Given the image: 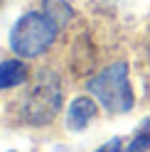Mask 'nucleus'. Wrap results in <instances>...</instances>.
<instances>
[{"instance_id": "nucleus-7", "label": "nucleus", "mask_w": 150, "mask_h": 152, "mask_svg": "<svg viewBox=\"0 0 150 152\" xmlns=\"http://www.w3.org/2000/svg\"><path fill=\"white\" fill-rule=\"evenodd\" d=\"M150 150V120H143L140 130L135 132V137L130 140V145L123 152H148Z\"/></svg>"}, {"instance_id": "nucleus-6", "label": "nucleus", "mask_w": 150, "mask_h": 152, "mask_svg": "<svg viewBox=\"0 0 150 152\" xmlns=\"http://www.w3.org/2000/svg\"><path fill=\"white\" fill-rule=\"evenodd\" d=\"M42 10L47 12V17H49L59 30H64V27L69 25V20L74 17V10H71V5L67 0H42Z\"/></svg>"}, {"instance_id": "nucleus-8", "label": "nucleus", "mask_w": 150, "mask_h": 152, "mask_svg": "<svg viewBox=\"0 0 150 152\" xmlns=\"http://www.w3.org/2000/svg\"><path fill=\"white\" fill-rule=\"evenodd\" d=\"M96 152H123V140L121 137H111L106 145H101Z\"/></svg>"}, {"instance_id": "nucleus-2", "label": "nucleus", "mask_w": 150, "mask_h": 152, "mask_svg": "<svg viewBox=\"0 0 150 152\" xmlns=\"http://www.w3.org/2000/svg\"><path fill=\"white\" fill-rule=\"evenodd\" d=\"M89 91L108 113H128L135 103L133 88H130V81H128L126 61H116L106 66L104 71H99L89 81Z\"/></svg>"}, {"instance_id": "nucleus-5", "label": "nucleus", "mask_w": 150, "mask_h": 152, "mask_svg": "<svg viewBox=\"0 0 150 152\" xmlns=\"http://www.w3.org/2000/svg\"><path fill=\"white\" fill-rule=\"evenodd\" d=\"M27 81V66L20 59H7L0 61V91L17 88Z\"/></svg>"}, {"instance_id": "nucleus-1", "label": "nucleus", "mask_w": 150, "mask_h": 152, "mask_svg": "<svg viewBox=\"0 0 150 152\" xmlns=\"http://www.w3.org/2000/svg\"><path fill=\"white\" fill-rule=\"evenodd\" d=\"M59 27L54 25L47 12L42 10H30L12 25L10 30V49L20 59H37L44 54L57 39Z\"/></svg>"}, {"instance_id": "nucleus-9", "label": "nucleus", "mask_w": 150, "mask_h": 152, "mask_svg": "<svg viewBox=\"0 0 150 152\" xmlns=\"http://www.w3.org/2000/svg\"><path fill=\"white\" fill-rule=\"evenodd\" d=\"M148 61H150V39H148Z\"/></svg>"}, {"instance_id": "nucleus-4", "label": "nucleus", "mask_w": 150, "mask_h": 152, "mask_svg": "<svg viewBox=\"0 0 150 152\" xmlns=\"http://www.w3.org/2000/svg\"><path fill=\"white\" fill-rule=\"evenodd\" d=\"M96 110L99 108H96V103H93L91 98H86V96L74 98L69 110H67V128L71 132H81L93 118H96Z\"/></svg>"}, {"instance_id": "nucleus-3", "label": "nucleus", "mask_w": 150, "mask_h": 152, "mask_svg": "<svg viewBox=\"0 0 150 152\" xmlns=\"http://www.w3.org/2000/svg\"><path fill=\"white\" fill-rule=\"evenodd\" d=\"M62 108V88L52 76H44L27 91V96L22 98L20 106V118L27 125H47L57 118V113Z\"/></svg>"}]
</instances>
